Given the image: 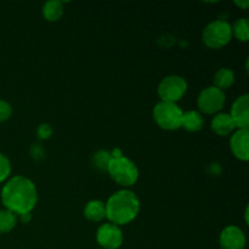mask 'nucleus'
Returning <instances> with one entry per match:
<instances>
[{
    "mask_svg": "<svg viewBox=\"0 0 249 249\" xmlns=\"http://www.w3.org/2000/svg\"><path fill=\"white\" fill-rule=\"evenodd\" d=\"M1 202L5 209L15 215L31 214L38 202V190L29 178L16 175L6 181L1 190Z\"/></svg>",
    "mask_w": 249,
    "mask_h": 249,
    "instance_id": "f257e3e1",
    "label": "nucleus"
},
{
    "mask_svg": "<svg viewBox=\"0 0 249 249\" xmlns=\"http://www.w3.org/2000/svg\"><path fill=\"white\" fill-rule=\"evenodd\" d=\"M105 206L106 218L109 223L117 226H123L135 220L140 212V199L133 191L123 189L112 195Z\"/></svg>",
    "mask_w": 249,
    "mask_h": 249,
    "instance_id": "f03ea898",
    "label": "nucleus"
},
{
    "mask_svg": "<svg viewBox=\"0 0 249 249\" xmlns=\"http://www.w3.org/2000/svg\"><path fill=\"white\" fill-rule=\"evenodd\" d=\"M107 173L114 182L123 187H131L139 179V169L135 163L125 156L112 157Z\"/></svg>",
    "mask_w": 249,
    "mask_h": 249,
    "instance_id": "7ed1b4c3",
    "label": "nucleus"
},
{
    "mask_svg": "<svg viewBox=\"0 0 249 249\" xmlns=\"http://www.w3.org/2000/svg\"><path fill=\"white\" fill-rule=\"evenodd\" d=\"M153 119L163 130L173 131L181 128V121L184 111L178 104L170 102H158L153 107Z\"/></svg>",
    "mask_w": 249,
    "mask_h": 249,
    "instance_id": "20e7f679",
    "label": "nucleus"
},
{
    "mask_svg": "<svg viewBox=\"0 0 249 249\" xmlns=\"http://www.w3.org/2000/svg\"><path fill=\"white\" fill-rule=\"evenodd\" d=\"M232 39L231 24L224 19H215L204 27L202 32V40L209 49H223Z\"/></svg>",
    "mask_w": 249,
    "mask_h": 249,
    "instance_id": "39448f33",
    "label": "nucleus"
},
{
    "mask_svg": "<svg viewBox=\"0 0 249 249\" xmlns=\"http://www.w3.org/2000/svg\"><path fill=\"white\" fill-rule=\"evenodd\" d=\"M187 91V82L180 75H168L163 78L162 82L158 85V96L160 101L177 104L178 101L185 96Z\"/></svg>",
    "mask_w": 249,
    "mask_h": 249,
    "instance_id": "423d86ee",
    "label": "nucleus"
},
{
    "mask_svg": "<svg viewBox=\"0 0 249 249\" xmlns=\"http://www.w3.org/2000/svg\"><path fill=\"white\" fill-rule=\"evenodd\" d=\"M225 101V92L213 85L199 92L197 97V106H198L199 113L202 112L204 114H216L223 109Z\"/></svg>",
    "mask_w": 249,
    "mask_h": 249,
    "instance_id": "0eeeda50",
    "label": "nucleus"
},
{
    "mask_svg": "<svg viewBox=\"0 0 249 249\" xmlns=\"http://www.w3.org/2000/svg\"><path fill=\"white\" fill-rule=\"evenodd\" d=\"M123 232L121 228L112 223H105L97 229L96 242L104 249H118L123 245Z\"/></svg>",
    "mask_w": 249,
    "mask_h": 249,
    "instance_id": "6e6552de",
    "label": "nucleus"
},
{
    "mask_svg": "<svg viewBox=\"0 0 249 249\" xmlns=\"http://www.w3.org/2000/svg\"><path fill=\"white\" fill-rule=\"evenodd\" d=\"M246 235L241 228L236 225L226 226L220 233L219 245L221 249H245Z\"/></svg>",
    "mask_w": 249,
    "mask_h": 249,
    "instance_id": "1a4fd4ad",
    "label": "nucleus"
},
{
    "mask_svg": "<svg viewBox=\"0 0 249 249\" xmlns=\"http://www.w3.org/2000/svg\"><path fill=\"white\" fill-rule=\"evenodd\" d=\"M230 148L232 155L242 162L249 160V131L248 129H237L230 139Z\"/></svg>",
    "mask_w": 249,
    "mask_h": 249,
    "instance_id": "9d476101",
    "label": "nucleus"
},
{
    "mask_svg": "<svg viewBox=\"0 0 249 249\" xmlns=\"http://www.w3.org/2000/svg\"><path fill=\"white\" fill-rule=\"evenodd\" d=\"M231 118L237 129H248L249 126V95L243 94L233 101L231 107Z\"/></svg>",
    "mask_w": 249,
    "mask_h": 249,
    "instance_id": "9b49d317",
    "label": "nucleus"
},
{
    "mask_svg": "<svg viewBox=\"0 0 249 249\" xmlns=\"http://www.w3.org/2000/svg\"><path fill=\"white\" fill-rule=\"evenodd\" d=\"M236 125L230 113L219 112L212 119V130L219 136H228L236 130Z\"/></svg>",
    "mask_w": 249,
    "mask_h": 249,
    "instance_id": "f8f14e48",
    "label": "nucleus"
},
{
    "mask_svg": "<svg viewBox=\"0 0 249 249\" xmlns=\"http://www.w3.org/2000/svg\"><path fill=\"white\" fill-rule=\"evenodd\" d=\"M84 216L90 221L99 223L106 218V206L100 199H92L88 202L84 208Z\"/></svg>",
    "mask_w": 249,
    "mask_h": 249,
    "instance_id": "ddd939ff",
    "label": "nucleus"
},
{
    "mask_svg": "<svg viewBox=\"0 0 249 249\" xmlns=\"http://www.w3.org/2000/svg\"><path fill=\"white\" fill-rule=\"evenodd\" d=\"M204 125V118L202 113L198 111H187L182 114L181 128H184L190 133H196L199 131Z\"/></svg>",
    "mask_w": 249,
    "mask_h": 249,
    "instance_id": "4468645a",
    "label": "nucleus"
},
{
    "mask_svg": "<svg viewBox=\"0 0 249 249\" xmlns=\"http://www.w3.org/2000/svg\"><path fill=\"white\" fill-rule=\"evenodd\" d=\"M43 16L46 21L56 22L62 17L63 15V2L58 0H50L43 5Z\"/></svg>",
    "mask_w": 249,
    "mask_h": 249,
    "instance_id": "2eb2a0df",
    "label": "nucleus"
},
{
    "mask_svg": "<svg viewBox=\"0 0 249 249\" xmlns=\"http://www.w3.org/2000/svg\"><path fill=\"white\" fill-rule=\"evenodd\" d=\"M233 83H235V73L230 68H220L214 75V87L223 91L232 87Z\"/></svg>",
    "mask_w": 249,
    "mask_h": 249,
    "instance_id": "dca6fc26",
    "label": "nucleus"
},
{
    "mask_svg": "<svg viewBox=\"0 0 249 249\" xmlns=\"http://www.w3.org/2000/svg\"><path fill=\"white\" fill-rule=\"evenodd\" d=\"M17 224V215L7 209H0V235L9 233Z\"/></svg>",
    "mask_w": 249,
    "mask_h": 249,
    "instance_id": "f3484780",
    "label": "nucleus"
},
{
    "mask_svg": "<svg viewBox=\"0 0 249 249\" xmlns=\"http://www.w3.org/2000/svg\"><path fill=\"white\" fill-rule=\"evenodd\" d=\"M232 36L240 41L247 43L249 40V22L247 18H240L231 26Z\"/></svg>",
    "mask_w": 249,
    "mask_h": 249,
    "instance_id": "a211bd4d",
    "label": "nucleus"
},
{
    "mask_svg": "<svg viewBox=\"0 0 249 249\" xmlns=\"http://www.w3.org/2000/svg\"><path fill=\"white\" fill-rule=\"evenodd\" d=\"M112 160V156L108 151H99L94 155L92 157V163H94L95 168L100 170H104V172H107V167H108L109 162Z\"/></svg>",
    "mask_w": 249,
    "mask_h": 249,
    "instance_id": "6ab92c4d",
    "label": "nucleus"
},
{
    "mask_svg": "<svg viewBox=\"0 0 249 249\" xmlns=\"http://www.w3.org/2000/svg\"><path fill=\"white\" fill-rule=\"evenodd\" d=\"M10 174H11V163L10 160L0 152V184L5 182L9 179Z\"/></svg>",
    "mask_w": 249,
    "mask_h": 249,
    "instance_id": "aec40b11",
    "label": "nucleus"
},
{
    "mask_svg": "<svg viewBox=\"0 0 249 249\" xmlns=\"http://www.w3.org/2000/svg\"><path fill=\"white\" fill-rule=\"evenodd\" d=\"M12 114V107L5 100H0V123L2 122H6L7 119H10Z\"/></svg>",
    "mask_w": 249,
    "mask_h": 249,
    "instance_id": "412c9836",
    "label": "nucleus"
},
{
    "mask_svg": "<svg viewBox=\"0 0 249 249\" xmlns=\"http://www.w3.org/2000/svg\"><path fill=\"white\" fill-rule=\"evenodd\" d=\"M36 135L40 140H48L51 135H53V128H51L50 124L43 123L38 126L36 129Z\"/></svg>",
    "mask_w": 249,
    "mask_h": 249,
    "instance_id": "4be33fe9",
    "label": "nucleus"
},
{
    "mask_svg": "<svg viewBox=\"0 0 249 249\" xmlns=\"http://www.w3.org/2000/svg\"><path fill=\"white\" fill-rule=\"evenodd\" d=\"M235 4L237 5L238 7H242L243 10H246L249 6V1H248V0H246V1H235Z\"/></svg>",
    "mask_w": 249,
    "mask_h": 249,
    "instance_id": "5701e85b",
    "label": "nucleus"
},
{
    "mask_svg": "<svg viewBox=\"0 0 249 249\" xmlns=\"http://www.w3.org/2000/svg\"><path fill=\"white\" fill-rule=\"evenodd\" d=\"M21 216L22 221H24V223H28L29 220H31V214H24V215H19Z\"/></svg>",
    "mask_w": 249,
    "mask_h": 249,
    "instance_id": "b1692460",
    "label": "nucleus"
},
{
    "mask_svg": "<svg viewBox=\"0 0 249 249\" xmlns=\"http://www.w3.org/2000/svg\"><path fill=\"white\" fill-rule=\"evenodd\" d=\"M245 216H246V223H248V207L246 208V212H245Z\"/></svg>",
    "mask_w": 249,
    "mask_h": 249,
    "instance_id": "393cba45",
    "label": "nucleus"
}]
</instances>
